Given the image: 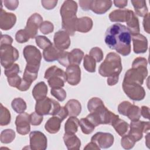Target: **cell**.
<instances>
[{
    "label": "cell",
    "instance_id": "obj_12",
    "mask_svg": "<svg viewBox=\"0 0 150 150\" xmlns=\"http://www.w3.org/2000/svg\"><path fill=\"white\" fill-rule=\"evenodd\" d=\"M30 147L33 150H45L47 148V139L45 135L39 131L30 133Z\"/></svg>",
    "mask_w": 150,
    "mask_h": 150
},
{
    "label": "cell",
    "instance_id": "obj_48",
    "mask_svg": "<svg viewBox=\"0 0 150 150\" xmlns=\"http://www.w3.org/2000/svg\"><path fill=\"white\" fill-rule=\"evenodd\" d=\"M69 52L64 50L59 59L57 60L58 62L60 64L66 67H67L70 65L69 62Z\"/></svg>",
    "mask_w": 150,
    "mask_h": 150
},
{
    "label": "cell",
    "instance_id": "obj_37",
    "mask_svg": "<svg viewBox=\"0 0 150 150\" xmlns=\"http://www.w3.org/2000/svg\"><path fill=\"white\" fill-rule=\"evenodd\" d=\"M83 66L87 71L94 73L96 71V62L91 56L86 54L84 57Z\"/></svg>",
    "mask_w": 150,
    "mask_h": 150
},
{
    "label": "cell",
    "instance_id": "obj_4",
    "mask_svg": "<svg viewBox=\"0 0 150 150\" xmlns=\"http://www.w3.org/2000/svg\"><path fill=\"white\" fill-rule=\"evenodd\" d=\"M86 118L97 127L100 124L112 125L119 116L108 110L103 104L90 112Z\"/></svg>",
    "mask_w": 150,
    "mask_h": 150
},
{
    "label": "cell",
    "instance_id": "obj_8",
    "mask_svg": "<svg viewBox=\"0 0 150 150\" xmlns=\"http://www.w3.org/2000/svg\"><path fill=\"white\" fill-rule=\"evenodd\" d=\"M129 127L130 129L128 135L135 142H137L142 139L143 132L146 133L149 131L150 124L149 121H143L138 120L131 121Z\"/></svg>",
    "mask_w": 150,
    "mask_h": 150
},
{
    "label": "cell",
    "instance_id": "obj_59",
    "mask_svg": "<svg viewBox=\"0 0 150 150\" xmlns=\"http://www.w3.org/2000/svg\"><path fill=\"white\" fill-rule=\"evenodd\" d=\"M84 149H96V150H100V148L98 146V145L94 143V142L91 141L90 143H88L84 148Z\"/></svg>",
    "mask_w": 150,
    "mask_h": 150
},
{
    "label": "cell",
    "instance_id": "obj_22",
    "mask_svg": "<svg viewBox=\"0 0 150 150\" xmlns=\"http://www.w3.org/2000/svg\"><path fill=\"white\" fill-rule=\"evenodd\" d=\"M63 51L64 50H60L54 45H52L47 49L43 50V56L46 62H54L59 59Z\"/></svg>",
    "mask_w": 150,
    "mask_h": 150
},
{
    "label": "cell",
    "instance_id": "obj_10",
    "mask_svg": "<svg viewBox=\"0 0 150 150\" xmlns=\"http://www.w3.org/2000/svg\"><path fill=\"white\" fill-rule=\"evenodd\" d=\"M118 111L120 114L127 116L131 121L138 120L141 117L140 108L127 101H124L118 105Z\"/></svg>",
    "mask_w": 150,
    "mask_h": 150
},
{
    "label": "cell",
    "instance_id": "obj_58",
    "mask_svg": "<svg viewBox=\"0 0 150 150\" xmlns=\"http://www.w3.org/2000/svg\"><path fill=\"white\" fill-rule=\"evenodd\" d=\"M118 79H119V76L109 77L107 79V84L109 86L115 85L118 83Z\"/></svg>",
    "mask_w": 150,
    "mask_h": 150
},
{
    "label": "cell",
    "instance_id": "obj_16",
    "mask_svg": "<svg viewBox=\"0 0 150 150\" xmlns=\"http://www.w3.org/2000/svg\"><path fill=\"white\" fill-rule=\"evenodd\" d=\"M66 81L71 86L77 85L81 80V70L79 65L70 64L65 71Z\"/></svg>",
    "mask_w": 150,
    "mask_h": 150
},
{
    "label": "cell",
    "instance_id": "obj_52",
    "mask_svg": "<svg viewBox=\"0 0 150 150\" xmlns=\"http://www.w3.org/2000/svg\"><path fill=\"white\" fill-rule=\"evenodd\" d=\"M31 84L30 83L23 80V79H22V81L21 82V84H19V86L18 87V89L20 91H26L28 90L29 87H30L31 86Z\"/></svg>",
    "mask_w": 150,
    "mask_h": 150
},
{
    "label": "cell",
    "instance_id": "obj_1",
    "mask_svg": "<svg viewBox=\"0 0 150 150\" xmlns=\"http://www.w3.org/2000/svg\"><path fill=\"white\" fill-rule=\"evenodd\" d=\"M104 41L108 47L124 56L131 52V35L128 28L121 23H115L106 30Z\"/></svg>",
    "mask_w": 150,
    "mask_h": 150
},
{
    "label": "cell",
    "instance_id": "obj_47",
    "mask_svg": "<svg viewBox=\"0 0 150 150\" xmlns=\"http://www.w3.org/2000/svg\"><path fill=\"white\" fill-rule=\"evenodd\" d=\"M7 80L9 86L16 88H18V87L19 86L22 81V79L18 74L11 77H8Z\"/></svg>",
    "mask_w": 150,
    "mask_h": 150
},
{
    "label": "cell",
    "instance_id": "obj_20",
    "mask_svg": "<svg viewBox=\"0 0 150 150\" xmlns=\"http://www.w3.org/2000/svg\"><path fill=\"white\" fill-rule=\"evenodd\" d=\"M133 50L137 54L143 53L148 49V40L144 35L137 34L132 36Z\"/></svg>",
    "mask_w": 150,
    "mask_h": 150
},
{
    "label": "cell",
    "instance_id": "obj_57",
    "mask_svg": "<svg viewBox=\"0 0 150 150\" xmlns=\"http://www.w3.org/2000/svg\"><path fill=\"white\" fill-rule=\"evenodd\" d=\"M114 5L116 7L120 8H123L127 5L128 1L127 0H115L113 1Z\"/></svg>",
    "mask_w": 150,
    "mask_h": 150
},
{
    "label": "cell",
    "instance_id": "obj_19",
    "mask_svg": "<svg viewBox=\"0 0 150 150\" xmlns=\"http://www.w3.org/2000/svg\"><path fill=\"white\" fill-rule=\"evenodd\" d=\"M112 1L110 0H91L90 10L96 14H104L111 7Z\"/></svg>",
    "mask_w": 150,
    "mask_h": 150
},
{
    "label": "cell",
    "instance_id": "obj_9",
    "mask_svg": "<svg viewBox=\"0 0 150 150\" xmlns=\"http://www.w3.org/2000/svg\"><path fill=\"white\" fill-rule=\"evenodd\" d=\"M23 54L27 62L26 65L40 67L42 54L36 47L32 45L26 46L23 50Z\"/></svg>",
    "mask_w": 150,
    "mask_h": 150
},
{
    "label": "cell",
    "instance_id": "obj_2",
    "mask_svg": "<svg viewBox=\"0 0 150 150\" xmlns=\"http://www.w3.org/2000/svg\"><path fill=\"white\" fill-rule=\"evenodd\" d=\"M77 7L76 2L67 0L63 2L60 8V13L62 19V27L69 36H73L76 31Z\"/></svg>",
    "mask_w": 150,
    "mask_h": 150
},
{
    "label": "cell",
    "instance_id": "obj_15",
    "mask_svg": "<svg viewBox=\"0 0 150 150\" xmlns=\"http://www.w3.org/2000/svg\"><path fill=\"white\" fill-rule=\"evenodd\" d=\"M30 115L26 112H23L16 116L15 125L16 131L21 135H26L30 130Z\"/></svg>",
    "mask_w": 150,
    "mask_h": 150
},
{
    "label": "cell",
    "instance_id": "obj_5",
    "mask_svg": "<svg viewBox=\"0 0 150 150\" xmlns=\"http://www.w3.org/2000/svg\"><path fill=\"white\" fill-rule=\"evenodd\" d=\"M44 77L47 80L51 88H62L66 81L65 72L56 66L49 67L45 73Z\"/></svg>",
    "mask_w": 150,
    "mask_h": 150
},
{
    "label": "cell",
    "instance_id": "obj_34",
    "mask_svg": "<svg viewBox=\"0 0 150 150\" xmlns=\"http://www.w3.org/2000/svg\"><path fill=\"white\" fill-rule=\"evenodd\" d=\"M0 107V125H7L11 122V114L9 111L1 103Z\"/></svg>",
    "mask_w": 150,
    "mask_h": 150
},
{
    "label": "cell",
    "instance_id": "obj_53",
    "mask_svg": "<svg viewBox=\"0 0 150 150\" xmlns=\"http://www.w3.org/2000/svg\"><path fill=\"white\" fill-rule=\"evenodd\" d=\"M143 26L144 30L147 33H149L150 31V27H149V13H148L144 18L143 20Z\"/></svg>",
    "mask_w": 150,
    "mask_h": 150
},
{
    "label": "cell",
    "instance_id": "obj_29",
    "mask_svg": "<svg viewBox=\"0 0 150 150\" xmlns=\"http://www.w3.org/2000/svg\"><path fill=\"white\" fill-rule=\"evenodd\" d=\"M79 120L76 117H70L64 124L65 133L74 134L78 130Z\"/></svg>",
    "mask_w": 150,
    "mask_h": 150
},
{
    "label": "cell",
    "instance_id": "obj_46",
    "mask_svg": "<svg viewBox=\"0 0 150 150\" xmlns=\"http://www.w3.org/2000/svg\"><path fill=\"white\" fill-rule=\"evenodd\" d=\"M30 124L32 125H39L42 123L43 117V115L39 114L35 111L30 114Z\"/></svg>",
    "mask_w": 150,
    "mask_h": 150
},
{
    "label": "cell",
    "instance_id": "obj_28",
    "mask_svg": "<svg viewBox=\"0 0 150 150\" xmlns=\"http://www.w3.org/2000/svg\"><path fill=\"white\" fill-rule=\"evenodd\" d=\"M62 121L58 117L54 115L47 121L45 125V128L50 134L57 133L60 128Z\"/></svg>",
    "mask_w": 150,
    "mask_h": 150
},
{
    "label": "cell",
    "instance_id": "obj_17",
    "mask_svg": "<svg viewBox=\"0 0 150 150\" xmlns=\"http://www.w3.org/2000/svg\"><path fill=\"white\" fill-rule=\"evenodd\" d=\"M54 45L60 50L67 49L70 45V39L69 35L64 30H59L54 33Z\"/></svg>",
    "mask_w": 150,
    "mask_h": 150
},
{
    "label": "cell",
    "instance_id": "obj_44",
    "mask_svg": "<svg viewBox=\"0 0 150 150\" xmlns=\"http://www.w3.org/2000/svg\"><path fill=\"white\" fill-rule=\"evenodd\" d=\"M40 31L44 35H47L52 33L54 30V26L50 21H44L40 26Z\"/></svg>",
    "mask_w": 150,
    "mask_h": 150
},
{
    "label": "cell",
    "instance_id": "obj_38",
    "mask_svg": "<svg viewBox=\"0 0 150 150\" xmlns=\"http://www.w3.org/2000/svg\"><path fill=\"white\" fill-rule=\"evenodd\" d=\"M35 40L38 46L43 50L47 49L53 45L50 40L45 36L39 35L36 36Z\"/></svg>",
    "mask_w": 150,
    "mask_h": 150
},
{
    "label": "cell",
    "instance_id": "obj_18",
    "mask_svg": "<svg viewBox=\"0 0 150 150\" xmlns=\"http://www.w3.org/2000/svg\"><path fill=\"white\" fill-rule=\"evenodd\" d=\"M16 22V16L12 13L5 11L2 8L0 11V28L2 30L11 29Z\"/></svg>",
    "mask_w": 150,
    "mask_h": 150
},
{
    "label": "cell",
    "instance_id": "obj_49",
    "mask_svg": "<svg viewBox=\"0 0 150 150\" xmlns=\"http://www.w3.org/2000/svg\"><path fill=\"white\" fill-rule=\"evenodd\" d=\"M42 6L47 10L53 9L57 4V0H42L41 1Z\"/></svg>",
    "mask_w": 150,
    "mask_h": 150
},
{
    "label": "cell",
    "instance_id": "obj_14",
    "mask_svg": "<svg viewBox=\"0 0 150 150\" xmlns=\"http://www.w3.org/2000/svg\"><path fill=\"white\" fill-rule=\"evenodd\" d=\"M114 138L110 133L98 132L96 133L91 138V141L96 143L101 148H108L114 143Z\"/></svg>",
    "mask_w": 150,
    "mask_h": 150
},
{
    "label": "cell",
    "instance_id": "obj_39",
    "mask_svg": "<svg viewBox=\"0 0 150 150\" xmlns=\"http://www.w3.org/2000/svg\"><path fill=\"white\" fill-rule=\"evenodd\" d=\"M135 141L128 135H124L121 139V146L125 149L132 148L135 144Z\"/></svg>",
    "mask_w": 150,
    "mask_h": 150
},
{
    "label": "cell",
    "instance_id": "obj_32",
    "mask_svg": "<svg viewBox=\"0 0 150 150\" xmlns=\"http://www.w3.org/2000/svg\"><path fill=\"white\" fill-rule=\"evenodd\" d=\"M120 136H123L128 131L129 124L123 120L118 118L111 125Z\"/></svg>",
    "mask_w": 150,
    "mask_h": 150
},
{
    "label": "cell",
    "instance_id": "obj_21",
    "mask_svg": "<svg viewBox=\"0 0 150 150\" xmlns=\"http://www.w3.org/2000/svg\"><path fill=\"white\" fill-rule=\"evenodd\" d=\"M125 22L127 25V28L129 30L131 35L134 36L139 33L140 29L138 19L136 16L135 13L130 9L129 10L128 16Z\"/></svg>",
    "mask_w": 150,
    "mask_h": 150
},
{
    "label": "cell",
    "instance_id": "obj_7",
    "mask_svg": "<svg viewBox=\"0 0 150 150\" xmlns=\"http://www.w3.org/2000/svg\"><path fill=\"white\" fill-rule=\"evenodd\" d=\"M0 56L1 65L5 69L13 64L18 60L19 52L11 45H1Z\"/></svg>",
    "mask_w": 150,
    "mask_h": 150
},
{
    "label": "cell",
    "instance_id": "obj_13",
    "mask_svg": "<svg viewBox=\"0 0 150 150\" xmlns=\"http://www.w3.org/2000/svg\"><path fill=\"white\" fill-rule=\"evenodd\" d=\"M42 22L43 18L38 13L32 14L28 18L25 29L29 35L30 38L33 39L36 38L38 29L40 28Z\"/></svg>",
    "mask_w": 150,
    "mask_h": 150
},
{
    "label": "cell",
    "instance_id": "obj_24",
    "mask_svg": "<svg viewBox=\"0 0 150 150\" xmlns=\"http://www.w3.org/2000/svg\"><path fill=\"white\" fill-rule=\"evenodd\" d=\"M47 86L44 81L37 83L32 90V96L36 101H39L46 97L47 94Z\"/></svg>",
    "mask_w": 150,
    "mask_h": 150
},
{
    "label": "cell",
    "instance_id": "obj_51",
    "mask_svg": "<svg viewBox=\"0 0 150 150\" xmlns=\"http://www.w3.org/2000/svg\"><path fill=\"white\" fill-rule=\"evenodd\" d=\"M13 42V39L11 36L8 35H2L1 36V41H0V46L4 45H12Z\"/></svg>",
    "mask_w": 150,
    "mask_h": 150
},
{
    "label": "cell",
    "instance_id": "obj_36",
    "mask_svg": "<svg viewBox=\"0 0 150 150\" xmlns=\"http://www.w3.org/2000/svg\"><path fill=\"white\" fill-rule=\"evenodd\" d=\"M0 138L2 143H11L15 138V132L11 129H5L1 132Z\"/></svg>",
    "mask_w": 150,
    "mask_h": 150
},
{
    "label": "cell",
    "instance_id": "obj_33",
    "mask_svg": "<svg viewBox=\"0 0 150 150\" xmlns=\"http://www.w3.org/2000/svg\"><path fill=\"white\" fill-rule=\"evenodd\" d=\"M11 106L12 109L18 114L24 112L27 107L26 102L21 98H14L11 103Z\"/></svg>",
    "mask_w": 150,
    "mask_h": 150
},
{
    "label": "cell",
    "instance_id": "obj_11",
    "mask_svg": "<svg viewBox=\"0 0 150 150\" xmlns=\"http://www.w3.org/2000/svg\"><path fill=\"white\" fill-rule=\"evenodd\" d=\"M122 86L124 93L132 100L141 101L145 96V91L141 85L122 82Z\"/></svg>",
    "mask_w": 150,
    "mask_h": 150
},
{
    "label": "cell",
    "instance_id": "obj_54",
    "mask_svg": "<svg viewBox=\"0 0 150 150\" xmlns=\"http://www.w3.org/2000/svg\"><path fill=\"white\" fill-rule=\"evenodd\" d=\"M68 115V111L65 107H61L59 111L56 115V116L58 117L62 121L64 120Z\"/></svg>",
    "mask_w": 150,
    "mask_h": 150
},
{
    "label": "cell",
    "instance_id": "obj_41",
    "mask_svg": "<svg viewBox=\"0 0 150 150\" xmlns=\"http://www.w3.org/2000/svg\"><path fill=\"white\" fill-rule=\"evenodd\" d=\"M20 71L19 66L16 63H13L10 66L5 69L4 74L8 77H11L17 75Z\"/></svg>",
    "mask_w": 150,
    "mask_h": 150
},
{
    "label": "cell",
    "instance_id": "obj_40",
    "mask_svg": "<svg viewBox=\"0 0 150 150\" xmlns=\"http://www.w3.org/2000/svg\"><path fill=\"white\" fill-rule=\"evenodd\" d=\"M50 93L51 94L59 101H64L66 97V92L62 87L51 88Z\"/></svg>",
    "mask_w": 150,
    "mask_h": 150
},
{
    "label": "cell",
    "instance_id": "obj_23",
    "mask_svg": "<svg viewBox=\"0 0 150 150\" xmlns=\"http://www.w3.org/2000/svg\"><path fill=\"white\" fill-rule=\"evenodd\" d=\"M64 142L69 150L79 149L81 146V141L80 139L74 134L65 133L63 135Z\"/></svg>",
    "mask_w": 150,
    "mask_h": 150
},
{
    "label": "cell",
    "instance_id": "obj_56",
    "mask_svg": "<svg viewBox=\"0 0 150 150\" xmlns=\"http://www.w3.org/2000/svg\"><path fill=\"white\" fill-rule=\"evenodd\" d=\"M141 110V115H142L144 118L149 119V108L146 106H142Z\"/></svg>",
    "mask_w": 150,
    "mask_h": 150
},
{
    "label": "cell",
    "instance_id": "obj_31",
    "mask_svg": "<svg viewBox=\"0 0 150 150\" xmlns=\"http://www.w3.org/2000/svg\"><path fill=\"white\" fill-rule=\"evenodd\" d=\"M84 56L83 52L80 49H74L69 53L70 64L79 65Z\"/></svg>",
    "mask_w": 150,
    "mask_h": 150
},
{
    "label": "cell",
    "instance_id": "obj_50",
    "mask_svg": "<svg viewBox=\"0 0 150 150\" xmlns=\"http://www.w3.org/2000/svg\"><path fill=\"white\" fill-rule=\"evenodd\" d=\"M4 4L6 8L13 11L17 8L19 5V1L17 0H5L4 1Z\"/></svg>",
    "mask_w": 150,
    "mask_h": 150
},
{
    "label": "cell",
    "instance_id": "obj_25",
    "mask_svg": "<svg viewBox=\"0 0 150 150\" xmlns=\"http://www.w3.org/2000/svg\"><path fill=\"white\" fill-rule=\"evenodd\" d=\"M93 25V21L89 17L84 16L77 18L76 23V31L82 33H87L92 29Z\"/></svg>",
    "mask_w": 150,
    "mask_h": 150
},
{
    "label": "cell",
    "instance_id": "obj_30",
    "mask_svg": "<svg viewBox=\"0 0 150 150\" xmlns=\"http://www.w3.org/2000/svg\"><path fill=\"white\" fill-rule=\"evenodd\" d=\"M131 3L134 8L136 14L138 16L144 17L148 13V10L145 1L132 0L131 1Z\"/></svg>",
    "mask_w": 150,
    "mask_h": 150
},
{
    "label": "cell",
    "instance_id": "obj_26",
    "mask_svg": "<svg viewBox=\"0 0 150 150\" xmlns=\"http://www.w3.org/2000/svg\"><path fill=\"white\" fill-rule=\"evenodd\" d=\"M64 107L68 111V115L69 117H77L80 114L81 111L80 103L75 99L69 100Z\"/></svg>",
    "mask_w": 150,
    "mask_h": 150
},
{
    "label": "cell",
    "instance_id": "obj_45",
    "mask_svg": "<svg viewBox=\"0 0 150 150\" xmlns=\"http://www.w3.org/2000/svg\"><path fill=\"white\" fill-rule=\"evenodd\" d=\"M38 73H37V72H35V71L29 70H27L25 69L22 79L23 80L32 83L38 77Z\"/></svg>",
    "mask_w": 150,
    "mask_h": 150
},
{
    "label": "cell",
    "instance_id": "obj_43",
    "mask_svg": "<svg viewBox=\"0 0 150 150\" xmlns=\"http://www.w3.org/2000/svg\"><path fill=\"white\" fill-rule=\"evenodd\" d=\"M89 55L94 58L97 62H100L103 59V52L102 50L98 47L92 48L90 51Z\"/></svg>",
    "mask_w": 150,
    "mask_h": 150
},
{
    "label": "cell",
    "instance_id": "obj_42",
    "mask_svg": "<svg viewBox=\"0 0 150 150\" xmlns=\"http://www.w3.org/2000/svg\"><path fill=\"white\" fill-rule=\"evenodd\" d=\"M30 39V36L26 32L25 29H21L18 30L15 35L16 40L20 43H23L28 42Z\"/></svg>",
    "mask_w": 150,
    "mask_h": 150
},
{
    "label": "cell",
    "instance_id": "obj_3",
    "mask_svg": "<svg viewBox=\"0 0 150 150\" xmlns=\"http://www.w3.org/2000/svg\"><path fill=\"white\" fill-rule=\"evenodd\" d=\"M122 69L120 56L114 52L108 53L98 68L99 74L103 77L119 76Z\"/></svg>",
    "mask_w": 150,
    "mask_h": 150
},
{
    "label": "cell",
    "instance_id": "obj_6",
    "mask_svg": "<svg viewBox=\"0 0 150 150\" xmlns=\"http://www.w3.org/2000/svg\"><path fill=\"white\" fill-rule=\"evenodd\" d=\"M61 107L56 100L49 97L36 101L35 105V111L41 115H56L59 111Z\"/></svg>",
    "mask_w": 150,
    "mask_h": 150
},
{
    "label": "cell",
    "instance_id": "obj_55",
    "mask_svg": "<svg viewBox=\"0 0 150 150\" xmlns=\"http://www.w3.org/2000/svg\"><path fill=\"white\" fill-rule=\"evenodd\" d=\"M91 2V0L79 1V5L83 10L87 11L90 10Z\"/></svg>",
    "mask_w": 150,
    "mask_h": 150
},
{
    "label": "cell",
    "instance_id": "obj_27",
    "mask_svg": "<svg viewBox=\"0 0 150 150\" xmlns=\"http://www.w3.org/2000/svg\"><path fill=\"white\" fill-rule=\"evenodd\" d=\"M128 9H117L112 11L109 15L110 21L113 22H125L129 13Z\"/></svg>",
    "mask_w": 150,
    "mask_h": 150
},
{
    "label": "cell",
    "instance_id": "obj_35",
    "mask_svg": "<svg viewBox=\"0 0 150 150\" xmlns=\"http://www.w3.org/2000/svg\"><path fill=\"white\" fill-rule=\"evenodd\" d=\"M79 125L82 132L87 135L91 134L95 128V126L86 118L80 119L79 121Z\"/></svg>",
    "mask_w": 150,
    "mask_h": 150
}]
</instances>
